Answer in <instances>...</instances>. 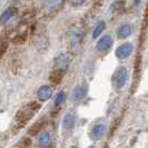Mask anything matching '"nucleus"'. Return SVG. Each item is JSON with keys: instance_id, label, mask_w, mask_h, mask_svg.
<instances>
[{"instance_id": "nucleus-7", "label": "nucleus", "mask_w": 148, "mask_h": 148, "mask_svg": "<svg viewBox=\"0 0 148 148\" xmlns=\"http://www.w3.org/2000/svg\"><path fill=\"white\" fill-rule=\"evenodd\" d=\"M86 94H87V88L84 85H78L75 87L71 92V99L74 101H80L82 99L85 98Z\"/></svg>"}, {"instance_id": "nucleus-13", "label": "nucleus", "mask_w": 148, "mask_h": 148, "mask_svg": "<svg viewBox=\"0 0 148 148\" xmlns=\"http://www.w3.org/2000/svg\"><path fill=\"white\" fill-rule=\"evenodd\" d=\"M130 35H132V27H130V25H128V23L121 25L118 28V30H117V36H118V38H120V39H126V38H128Z\"/></svg>"}, {"instance_id": "nucleus-20", "label": "nucleus", "mask_w": 148, "mask_h": 148, "mask_svg": "<svg viewBox=\"0 0 148 148\" xmlns=\"http://www.w3.org/2000/svg\"><path fill=\"white\" fill-rule=\"evenodd\" d=\"M6 50H7V44H0V58L2 57V55L6 52Z\"/></svg>"}, {"instance_id": "nucleus-2", "label": "nucleus", "mask_w": 148, "mask_h": 148, "mask_svg": "<svg viewBox=\"0 0 148 148\" xmlns=\"http://www.w3.org/2000/svg\"><path fill=\"white\" fill-rule=\"evenodd\" d=\"M67 41L70 47L77 48L79 45L82 44V38H84V30L80 26L74 25L71 27H69V29L67 31Z\"/></svg>"}, {"instance_id": "nucleus-5", "label": "nucleus", "mask_w": 148, "mask_h": 148, "mask_svg": "<svg viewBox=\"0 0 148 148\" xmlns=\"http://www.w3.org/2000/svg\"><path fill=\"white\" fill-rule=\"evenodd\" d=\"M112 46V38L109 35H105L104 37H101L98 42L96 44V49L98 51L105 52L107 50H109Z\"/></svg>"}, {"instance_id": "nucleus-21", "label": "nucleus", "mask_w": 148, "mask_h": 148, "mask_svg": "<svg viewBox=\"0 0 148 148\" xmlns=\"http://www.w3.org/2000/svg\"><path fill=\"white\" fill-rule=\"evenodd\" d=\"M138 2H139V0H135V3L136 5H138Z\"/></svg>"}, {"instance_id": "nucleus-6", "label": "nucleus", "mask_w": 148, "mask_h": 148, "mask_svg": "<svg viewBox=\"0 0 148 148\" xmlns=\"http://www.w3.org/2000/svg\"><path fill=\"white\" fill-rule=\"evenodd\" d=\"M134 50V46L132 44H124L119 46L116 50V57L119 59H126L130 56V53Z\"/></svg>"}, {"instance_id": "nucleus-14", "label": "nucleus", "mask_w": 148, "mask_h": 148, "mask_svg": "<svg viewBox=\"0 0 148 148\" xmlns=\"http://www.w3.org/2000/svg\"><path fill=\"white\" fill-rule=\"evenodd\" d=\"M64 75H65L64 71L55 69V70H52L51 73H50V75H49V80H50L52 84H55V85H58V84L62 80Z\"/></svg>"}, {"instance_id": "nucleus-11", "label": "nucleus", "mask_w": 148, "mask_h": 148, "mask_svg": "<svg viewBox=\"0 0 148 148\" xmlns=\"http://www.w3.org/2000/svg\"><path fill=\"white\" fill-rule=\"evenodd\" d=\"M76 124V119L73 114H66L65 117L62 119V127L66 129V130H71L75 127Z\"/></svg>"}, {"instance_id": "nucleus-9", "label": "nucleus", "mask_w": 148, "mask_h": 148, "mask_svg": "<svg viewBox=\"0 0 148 148\" xmlns=\"http://www.w3.org/2000/svg\"><path fill=\"white\" fill-rule=\"evenodd\" d=\"M38 99L40 101H46L52 96V88L48 85H45L42 87H40L38 90Z\"/></svg>"}, {"instance_id": "nucleus-12", "label": "nucleus", "mask_w": 148, "mask_h": 148, "mask_svg": "<svg viewBox=\"0 0 148 148\" xmlns=\"http://www.w3.org/2000/svg\"><path fill=\"white\" fill-rule=\"evenodd\" d=\"M105 130H106V127L104 124H97L91 129V137L94 139H100L104 136Z\"/></svg>"}, {"instance_id": "nucleus-4", "label": "nucleus", "mask_w": 148, "mask_h": 148, "mask_svg": "<svg viewBox=\"0 0 148 148\" xmlns=\"http://www.w3.org/2000/svg\"><path fill=\"white\" fill-rule=\"evenodd\" d=\"M71 55L68 52H62L60 53L58 57H56L55 59V69L57 70H61L64 73H66V70L68 69V67L71 62Z\"/></svg>"}, {"instance_id": "nucleus-3", "label": "nucleus", "mask_w": 148, "mask_h": 148, "mask_svg": "<svg viewBox=\"0 0 148 148\" xmlns=\"http://www.w3.org/2000/svg\"><path fill=\"white\" fill-rule=\"evenodd\" d=\"M127 79H128V70L125 67H120L112 76V84L117 89H121L125 87Z\"/></svg>"}, {"instance_id": "nucleus-10", "label": "nucleus", "mask_w": 148, "mask_h": 148, "mask_svg": "<svg viewBox=\"0 0 148 148\" xmlns=\"http://www.w3.org/2000/svg\"><path fill=\"white\" fill-rule=\"evenodd\" d=\"M45 126H46V120H45V118H41L40 120H38V121H36L32 126L30 127L29 132H28V134H29L30 136H35V135H38L39 133H41L42 130H44Z\"/></svg>"}, {"instance_id": "nucleus-18", "label": "nucleus", "mask_w": 148, "mask_h": 148, "mask_svg": "<svg viewBox=\"0 0 148 148\" xmlns=\"http://www.w3.org/2000/svg\"><path fill=\"white\" fill-rule=\"evenodd\" d=\"M65 100V91H59L58 94H57V96H56V98H55V105H60L62 104V101Z\"/></svg>"}, {"instance_id": "nucleus-16", "label": "nucleus", "mask_w": 148, "mask_h": 148, "mask_svg": "<svg viewBox=\"0 0 148 148\" xmlns=\"http://www.w3.org/2000/svg\"><path fill=\"white\" fill-rule=\"evenodd\" d=\"M105 27H106V23H105V21H100L97 23V26L95 27V29H94V31H92V38L94 39H96V38H98L100 35H101V32L104 31Z\"/></svg>"}, {"instance_id": "nucleus-15", "label": "nucleus", "mask_w": 148, "mask_h": 148, "mask_svg": "<svg viewBox=\"0 0 148 148\" xmlns=\"http://www.w3.org/2000/svg\"><path fill=\"white\" fill-rule=\"evenodd\" d=\"M16 11H17L16 8H14V7L8 8L7 10L0 16V23H5V22L9 21V20L16 15Z\"/></svg>"}, {"instance_id": "nucleus-8", "label": "nucleus", "mask_w": 148, "mask_h": 148, "mask_svg": "<svg viewBox=\"0 0 148 148\" xmlns=\"http://www.w3.org/2000/svg\"><path fill=\"white\" fill-rule=\"evenodd\" d=\"M38 144L44 148H48L51 146V135L49 132L45 130L41 132L40 135L38 136Z\"/></svg>"}, {"instance_id": "nucleus-19", "label": "nucleus", "mask_w": 148, "mask_h": 148, "mask_svg": "<svg viewBox=\"0 0 148 148\" xmlns=\"http://www.w3.org/2000/svg\"><path fill=\"white\" fill-rule=\"evenodd\" d=\"M70 1V3L73 5V6H75V7H78V6H82V5H84L87 0H69Z\"/></svg>"}, {"instance_id": "nucleus-1", "label": "nucleus", "mask_w": 148, "mask_h": 148, "mask_svg": "<svg viewBox=\"0 0 148 148\" xmlns=\"http://www.w3.org/2000/svg\"><path fill=\"white\" fill-rule=\"evenodd\" d=\"M40 109V104L38 103H29V104L25 105L22 108H20L17 115H16V120L21 124L25 125L29 121L30 119H32V117L36 115V112Z\"/></svg>"}, {"instance_id": "nucleus-17", "label": "nucleus", "mask_w": 148, "mask_h": 148, "mask_svg": "<svg viewBox=\"0 0 148 148\" xmlns=\"http://www.w3.org/2000/svg\"><path fill=\"white\" fill-rule=\"evenodd\" d=\"M27 40V34H20V35H17L14 39H12V42L16 45H21Z\"/></svg>"}]
</instances>
